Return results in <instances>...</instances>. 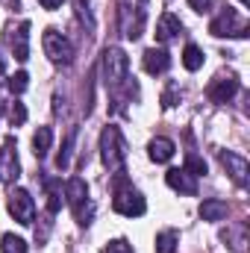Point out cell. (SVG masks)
<instances>
[{
  "instance_id": "8fae6325",
  "label": "cell",
  "mask_w": 250,
  "mask_h": 253,
  "mask_svg": "<svg viewBox=\"0 0 250 253\" xmlns=\"http://www.w3.org/2000/svg\"><path fill=\"white\" fill-rule=\"evenodd\" d=\"M165 183L174 191H180V194H197V177L188 174L186 168H171L165 174Z\"/></svg>"
},
{
  "instance_id": "ba28073f",
  "label": "cell",
  "mask_w": 250,
  "mask_h": 253,
  "mask_svg": "<svg viewBox=\"0 0 250 253\" xmlns=\"http://www.w3.org/2000/svg\"><path fill=\"white\" fill-rule=\"evenodd\" d=\"M218 156H221V165L227 168V174L233 177V183L248 186V177H250L248 159H245V156H239V153H233V150H221Z\"/></svg>"
},
{
  "instance_id": "d6a6232c",
  "label": "cell",
  "mask_w": 250,
  "mask_h": 253,
  "mask_svg": "<svg viewBox=\"0 0 250 253\" xmlns=\"http://www.w3.org/2000/svg\"><path fill=\"white\" fill-rule=\"evenodd\" d=\"M248 3H250V0H242V6H248Z\"/></svg>"
},
{
  "instance_id": "1f68e13d",
  "label": "cell",
  "mask_w": 250,
  "mask_h": 253,
  "mask_svg": "<svg viewBox=\"0 0 250 253\" xmlns=\"http://www.w3.org/2000/svg\"><path fill=\"white\" fill-rule=\"evenodd\" d=\"M0 74H6V59L0 56Z\"/></svg>"
},
{
  "instance_id": "44dd1931",
  "label": "cell",
  "mask_w": 250,
  "mask_h": 253,
  "mask_svg": "<svg viewBox=\"0 0 250 253\" xmlns=\"http://www.w3.org/2000/svg\"><path fill=\"white\" fill-rule=\"evenodd\" d=\"M0 248H3V253H27V242L21 236H15V233H6Z\"/></svg>"
},
{
  "instance_id": "e0dca14e",
  "label": "cell",
  "mask_w": 250,
  "mask_h": 253,
  "mask_svg": "<svg viewBox=\"0 0 250 253\" xmlns=\"http://www.w3.org/2000/svg\"><path fill=\"white\" fill-rule=\"evenodd\" d=\"M50 144H53V129H50V126H39L36 135H33V153H36L39 159H44L47 150H50Z\"/></svg>"
},
{
  "instance_id": "cb8c5ba5",
  "label": "cell",
  "mask_w": 250,
  "mask_h": 253,
  "mask_svg": "<svg viewBox=\"0 0 250 253\" xmlns=\"http://www.w3.org/2000/svg\"><path fill=\"white\" fill-rule=\"evenodd\" d=\"M9 121L15 126H21L27 121V106H24L21 100H12V106H9Z\"/></svg>"
},
{
  "instance_id": "9c48e42d",
  "label": "cell",
  "mask_w": 250,
  "mask_h": 253,
  "mask_svg": "<svg viewBox=\"0 0 250 253\" xmlns=\"http://www.w3.org/2000/svg\"><path fill=\"white\" fill-rule=\"evenodd\" d=\"M236 91H239V80H236V77H218V80L209 85L206 94H209L212 103L221 106V103H230V100L236 97Z\"/></svg>"
},
{
  "instance_id": "52a82bcc",
  "label": "cell",
  "mask_w": 250,
  "mask_h": 253,
  "mask_svg": "<svg viewBox=\"0 0 250 253\" xmlns=\"http://www.w3.org/2000/svg\"><path fill=\"white\" fill-rule=\"evenodd\" d=\"M18 174H21V165L15 156V138L9 135L0 147V183H15Z\"/></svg>"
},
{
  "instance_id": "4fadbf2b",
  "label": "cell",
  "mask_w": 250,
  "mask_h": 253,
  "mask_svg": "<svg viewBox=\"0 0 250 253\" xmlns=\"http://www.w3.org/2000/svg\"><path fill=\"white\" fill-rule=\"evenodd\" d=\"M65 200L71 203V209H77V206H83L88 200V186H85L83 177H71L65 183Z\"/></svg>"
},
{
  "instance_id": "ffe728a7",
  "label": "cell",
  "mask_w": 250,
  "mask_h": 253,
  "mask_svg": "<svg viewBox=\"0 0 250 253\" xmlns=\"http://www.w3.org/2000/svg\"><path fill=\"white\" fill-rule=\"evenodd\" d=\"M177 233L174 230H162L159 236H156V253H174L177 251Z\"/></svg>"
},
{
  "instance_id": "7402d4cb",
  "label": "cell",
  "mask_w": 250,
  "mask_h": 253,
  "mask_svg": "<svg viewBox=\"0 0 250 253\" xmlns=\"http://www.w3.org/2000/svg\"><path fill=\"white\" fill-rule=\"evenodd\" d=\"M27 85H30V74H27V71H18V74L9 77V83H6V88H9L12 94H24Z\"/></svg>"
},
{
  "instance_id": "f546056e",
  "label": "cell",
  "mask_w": 250,
  "mask_h": 253,
  "mask_svg": "<svg viewBox=\"0 0 250 253\" xmlns=\"http://www.w3.org/2000/svg\"><path fill=\"white\" fill-rule=\"evenodd\" d=\"M162 106H165V109H168V106H174V85L162 94Z\"/></svg>"
},
{
  "instance_id": "7c38bea8",
  "label": "cell",
  "mask_w": 250,
  "mask_h": 253,
  "mask_svg": "<svg viewBox=\"0 0 250 253\" xmlns=\"http://www.w3.org/2000/svg\"><path fill=\"white\" fill-rule=\"evenodd\" d=\"M177 33H183V21H180L174 12H165V15L159 18V24H156V42L168 44L171 39H177Z\"/></svg>"
},
{
  "instance_id": "3957f363",
  "label": "cell",
  "mask_w": 250,
  "mask_h": 253,
  "mask_svg": "<svg viewBox=\"0 0 250 253\" xmlns=\"http://www.w3.org/2000/svg\"><path fill=\"white\" fill-rule=\"evenodd\" d=\"M126 68H129V59L121 47H106L103 50V80L109 88H118L126 80Z\"/></svg>"
},
{
  "instance_id": "5b68a950",
  "label": "cell",
  "mask_w": 250,
  "mask_h": 253,
  "mask_svg": "<svg viewBox=\"0 0 250 253\" xmlns=\"http://www.w3.org/2000/svg\"><path fill=\"white\" fill-rule=\"evenodd\" d=\"M112 209H115L118 215H124V218H138V215L147 212V203H144V197L132 189V186H126V189L115 191V197H112Z\"/></svg>"
},
{
  "instance_id": "4dcf8cb0",
  "label": "cell",
  "mask_w": 250,
  "mask_h": 253,
  "mask_svg": "<svg viewBox=\"0 0 250 253\" xmlns=\"http://www.w3.org/2000/svg\"><path fill=\"white\" fill-rule=\"evenodd\" d=\"M39 3H42L44 9H59V6H62V0H39Z\"/></svg>"
},
{
  "instance_id": "2e32d148",
  "label": "cell",
  "mask_w": 250,
  "mask_h": 253,
  "mask_svg": "<svg viewBox=\"0 0 250 253\" xmlns=\"http://www.w3.org/2000/svg\"><path fill=\"white\" fill-rule=\"evenodd\" d=\"M227 212H230V206H227V200H203L200 203V218L203 221H224L227 218Z\"/></svg>"
},
{
  "instance_id": "d4e9b609",
  "label": "cell",
  "mask_w": 250,
  "mask_h": 253,
  "mask_svg": "<svg viewBox=\"0 0 250 253\" xmlns=\"http://www.w3.org/2000/svg\"><path fill=\"white\" fill-rule=\"evenodd\" d=\"M245 233H248L245 227H239L236 233H230V230L224 233V239H233V251L236 253H245V245H248V236H245Z\"/></svg>"
},
{
  "instance_id": "4316f807",
  "label": "cell",
  "mask_w": 250,
  "mask_h": 253,
  "mask_svg": "<svg viewBox=\"0 0 250 253\" xmlns=\"http://www.w3.org/2000/svg\"><path fill=\"white\" fill-rule=\"evenodd\" d=\"M103 253H132V248H129L126 239H112V242L103 248Z\"/></svg>"
},
{
  "instance_id": "5bb4252c",
  "label": "cell",
  "mask_w": 250,
  "mask_h": 253,
  "mask_svg": "<svg viewBox=\"0 0 250 253\" xmlns=\"http://www.w3.org/2000/svg\"><path fill=\"white\" fill-rule=\"evenodd\" d=\"M174 141L171 138H165V135H156L150 144H147V156L153 159V162H171V156H174Z\"/></svg>"
},
{
  "instance_id": "7a4b0ae2",
  "label": "cell",
  "mask_w": 250,
  "mask_h": 253,
  "mask_svg": "<svg viewBox=\"0 0 250 253\" xmlns=\"http://www.w3.org/2000/svg\"><path fill=\"white\" fill-rule=\"evenodd\" d=\"M209 33H212V36H218V39H224V36H233V39H248V36H250V27L242 21V15H239L236 9H224L218 18H212Z\"/></svg>"
},
{
  "instance_id": "603a6c76",
  "label": "cell",
  "mask_w": 250,
  "mask_h": 253,
  "mask_svg": "<svg viewBox=\"0 0 250 253\" xmlns=\"http://www.w3.org/2000/svg\"><path fill=\"white\" fill-rule=\"evenodd\" d=\"M74 215H77V224H80V227H88L91 218H94V206H91V200H85L83 206H77Z\"/></svg>"
},
{
  "instance_id": "277c9868",
  "label": "cell",
  "mask_w": 250,
  "mask_h": 253,
  "mask_svg": "<svg viewBox=\"0 0 250 253\" xmlns=\"http://www.w3.org/2000/svg\"><path fill=\"white\" fill-rule=\"evenodd\" d=\"M42 47H44V53H47L50 62H56V65H71L74 62V44L65 39L62 33H56V30H44Z\"/></svg>"
},
{
  "instance_id": "484cf974",
  "label": "cell",
  "mask_w": 250,
  "mask_h": 253,
  "mask_svg": "<svg viewBox=\"0 0 250 253\" xmlns=\"http://www.w3.org/2000/svg\"><path fill=\"white\" fill-rule=\"evenodd\" d=\"M186 171L188 174H194V177H203L206 174V162L197 156V153H188V159H186Z\"/></svg>"
},
{
  "instance_id": "d6986e66",
  "label": "cell",
  "mask_w": 250,
  "mask_h": 253,
  "mask_svg": "<svg viewBox=\"0 0 250 253\" xmlns=\"http://www.w3.org/2000/svg\"><path fill=\"white\" fill-rule=\"evenodd\" d=\"M183 65H186V71H200V68H203V50H200L197 44H186V50H183Z\"/></svg>"
},
{
  "instance_id": "ac0fdd59",
  "label": "cell",
  "mask_w": 250,
  "mask_h": 253,
  "mask_svg": "<svg viewBox=\"0 0 250 253\" xmlns=\"http://www.w3.org/2000/svg\"><path fill=\"white\" fill-rule=\"evenodd\" d=\"M74 141H77V126L65 135L62 150H59V156H56V168H59V171H65V168L71 165V150H74Z\"/></svg>"
},
{
  "instance_id": "83f0119b",
  "label": "cell",
  "mask_w": 250,
  "mask_h": 253,
  "mask_svg": "<svg viewBox=\"0 0 250 253\" xmlns=\"http://www.w3.org/2000/svg\"><path fill=\"white\" fill-rule=\"evenodd\" d=\"M47 197H50V200H47V209H50V212H59V209H62V191L53 189Z\"/></svg>"
},
{
  "instance_id": "9a60e30c",
  "label": "cell",
  "mask_w": 250,
  "mask_h": 253,
  "mask_svg": "<svg viewBox=\"0 0 250 253\" xmlns=\"http://www.w3.org/2000/svg\"><path fill=\"white\" fill-rule=\"evenodd\" d=\"M12 50H15V59L18 62H27L30 59V24L24 21L18 27V33L12 36Z\"/></svg>"
},
{
  "instance_id": "6da1fadb",
  "label": "cell",
  "mask_w": 250,
  "mask_h": 253,
  "mask_svg": "<svg viewBox=\"0 0 250 253\" xmlns=\"http://www.w3.org/2000/svg\"><path fill=\"white\" fill-rule=\"evenodd\" d=\"M100 156H103V165L112 171V174H124V165H126V144H124V135L118 126H106L100 132Z\"/></svg>"
},
{
  "instance_id": "30bf717a",
  "label": "cell",
  "mask_w": 250,
  "mask_h": 253,
  "mask_svg": "<svg viewBox=\"0 0 250 253\" xmlns=\"http://www.w3.org/2000/svg\"><path fill=\"white\" fill-rule=\"evenodd\" d=\"M141 65H144V71H147L150 77H159V74H165V71L171 68V56H168L165 47H150V50H144Z\"/></svg>"
},
{
  "instance_id": "f1b7e54d",
  "label": "cell",
  "mask_w": 250,
  "mask_h": 253,
  "mask_svg": "<svg viewBox=\"0 0 250 253\" xmlns=\"http://www.w3.org/2000/svg\"><path fill=\"white\" fill-rule=\"evenodd\" d=\"M188 6H191L194 12H206V9H209V0H188Z\"/></svg>"
},
{
  "instance_id": "8992f818",
  "label": "cell",
  "mask_w": 250,
  "mask_h": 253,
  "mask_svg": "<svg viewBox=\"0 0 250 253\" xmlns=\"http://www.w3.org/2000/svg\"><path fill=\"white\" fill-rule=\"evenodd\" d=\"M9 212H12V218L18 224L30 227L36 221V200H33V194L27 189H12V194H9Z\"/></svg>"
}]
</instances>
